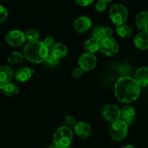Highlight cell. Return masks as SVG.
I'll use <instances>...</instances> for the list:
<instances>
[{
  "label": "cell",
  "instance_id": "4dcf8cb0",
  "mask_svg": "<svg viewBox=\"0 0 148 148\" xmlns=\"http://www.w3.org/2000/svg\"><path fill=\"white\" fill-rule=\"evenodd\" d=\"M43 43L45 44V46L48 48V49H50L54 45H55V39L51 36L46 37L43 41Z\"/></svg>",
  "mask_w": 148,
  "mask_h": 148
},
{
  "label": "cell",
  "instance_id": "30bf717a",
  "mask_svg": "<svg viewBox=\"0 0 148 148\" xmlns=\"http://www.w3.org/2000/svg\"><path fill=\"white\" fill-rule=\"evenodd\" d=\"M15 76L14 71L8 65L0 66V89L10 83Z\"/></svg>",
  "mask_w": 148,
  "mask_h": 148
},
{
  "label": "cell",
  "instance_id": "8992f818",
  "mask_svg": "<svg viewBox=\"0 0 148 148\" xmlns=\"http://www.w3.org/2000/svg\"><path fill=\"white\" fill-rule=\"evenodd\" d=\"M119 49V44L112 37L104 38L99 42V50L106 56H114L118 53Z\"/></svg>",
  "mask_w": 148,
  "mask_h": 148
},
{
  "label": "cell",
  "instance_id": "f546056e",
  "mask_svg": "<svg viewBox=\"0 0 148 148\" xmlns=\"http://www.w3.org/2000/svg\"><path fill=\"white\" fill-rule=\"evenodd\" d=\"M84 71L81 68L78 67V68H74L72 71V76L75 79H79L81 76L83 75Z\"/></svg>",
  "mask_w": 148,
  "mask_h": 148
},
{
  "label": "cell",
  "instance_id": "f1b7e54d",
  "mask_svg": "<svg viewBox=\"0 0 148 148\" xmlns=\"http://www.w3.org/2000/svg\"><path fill=\"white\" fill-rule=\"evenodd\" d=\"M106 8L107 3L103 1H101V0H99L95 5V9L98 12H104L106 10Z\"/></svg>",
  "mask_w": 148,
  "mask_h": 148
},
{
  "label": "cell",
  "instance_id": "d590c367",
  "mask_svg": "<svg viewBox=\"0 0 148 148\" xmlns=\"http://www.w3.org/2000/svg\"><path fill=\"white\" fill-rule=\"evenodd\" d=\"M65 148H71V147H65Z\"/></svg>",
  "mask_w": 148,
  "mask_h": 148
},
{
  "label": "cell",
  "instance_id": "d6986e66",
  "mask_svg": "<svg viewBox=\"0 0 148 148\" xmlns=\"http://www.w3.org/2000/svg\"><path fill=\"white\" fill-rule=\"evenodd\" d=\"M84 48L88 53L94 54L99 49V42L94 38H91L85 41Z\"/></svg>",
  "mask_w": 148,
  "mask_h": 148
},
{
  "label": "cell",
  "instance_id": "d4e9b609",
  "mask_svg": "<svg viewBox=\"0 0 148 148\" xmlns=\"http://www.w3.org/2000/svg\"><path fill=\"white\" fill-rule=\"evenodd\" d=\"M92 38L97 39L99 42H100L102 39L105 38V28H102V27H97V28H95L93 30V32H92Z\"/></svg>",
  "mask_w": 148,
  "mask_h": 148
},
{
  "label": "cell",
  "instance_id": "7402d4cb",
  "mask_svg": "<svg viewBox=\"0 0 148 148\" xmlns=\"http://www.w3.org/2000/svg\"><path fill=\"white\" fill-rule=\"evenodd\" d=\"M8 61L11 64H19L24 62V56L20 52H13L8 57Z\"/></svg>",
  "mask_w": 148,
  "mask_h": 148
},
{
  "label": "cell",
  "instance_id": "ac0fdd59",
  "mask_svg": "<svg viewBox=\"0 0 148 148\" xmlns=\"http://www.w3.org/2000/svg\"><path fill=\"white\" fill-rule=\"evenodd\" d=\"M134 43L138 49L142 50L148 49V33L142 31L136 34L134 39Z\"/></svg>",
  "mask_w": 148,
  "mask_h": 148
},
{
  "label": "cell",
  "instance_id": "603a6c76",
  "mask_svg": "<svg viewBox=\"0 0 148 148\" xmlns=\"http://www.w3.org/2000/svg\"><path fill=\"white\" fill-rule=\"evenodd\" d=\"M25 39L28 41V42H35V41H38V39L40 37V33L38 30L34 29L31 28L28 31H26L25 34Z\"/></svg>",
  "mask_w": 148,
  "mask_h": 148
},
{
  "label": "cell",
  "instance_id": "9c48e42d",
  "mask_svg": "<svg viewBox=\"0 0 148 148\" xmlns=\"http://www.w3.org/2000/svg\"><path fill=\"white\" fill-rule=\"evenodd\" d=\"M97 58L91 53L83 54L79 60V68H82L84 71H92L97 65Z\"/></svg>",
  "mask_w": 148,
  "mask_h": 148
},
{
  "label": "cell",
  "instance_id": "836d02e7",
  "mask_svg": "<svg viewBox=\"0 0 148 148\" xmlns=\"http://www.w3.org/2000/svg\"><path fill=\"white\" fill-rule=\"evenodd\" d=\"M48 148H60V147H59L57 146V145H55V144H54V145H50V146L48 147Z\"/></svg>",
  "mask_w": 148,
  "mask_h": 148
},
{
  "label": "cell",
  "instance_id": "8fae6325",
  "mask_svg": "<svg viewBox=\"0 0 148 148\" xmlns=\"http://www.w3.org/2000/svg\"><path fill=\"white\" fill-rule=\"evenodd\" d=\"M134 108L132 105H125L121 109V120L124 121L128 126L132 125L135 118Z\"/></svg>",
  "mask_w": 148,
  "mask_h": 148
},
{
  "label": "cell",
  "instance_id": "cb8c5ba5",
  "mask_svg": "<svg viewBox=\"0 0 148 148\" xmlns=\"http://www.w3.org/2000/svg\"><path fill=\"white\" fill-rule=\"evenodd\" d=\"M119 73L121 74L122 76H129L132 72V68L127 62H123L121 65H119L118 68Z\"/></svg>",
  "mask_w": 148,
  "mask_h": 148
},
{
  "label": "cell",
  "instance_id": "e0dca14e",
  "mask_svg": "<svg viewBox=\"0 0 148 148\" xmlns=\"http://www.w3.org/2000/svg\"><path fill=\"white\" fill-rule=\"evenodd\" d=\"M136 27L140 31L148 33V12L142 11L139 12L135 20Z\"/></svg>",
  "mask_w": 148,
  "mask_h": 148
},
{
  "label": "cell",
  "instance_id": "8d00e7d4",
  "mask_svg": "<svg viewBox=\"0 0 148 148\" xmlns=\"http://www.w3.org/2000/svg\"><path fill=\"white\" fill-rule=\"evenodd\" d=\"M0 2H1V0H0Z\"/></svg>",
  "mask_w": 148,
  "mask_h": 148
},
{
  "label": "cell",
  "instance_id": "e575fe53",
  "mask_svg": "<svg viewBox=\"0 0 148 148\" xmlns=\"http://www.w3.org/2000/svg\"><path fill=\"white\" fill-rule=\"evenodd\" d=\"M101 1H103V2H106V3H108V2H112L113 0H101Z\"/></svg>",
  "mask_w": 148,
  "mask_h": 148
},
{
  "label": "cell",
  "instance_id": "3957f363",
  "mask_svg": "<svg viewBox=\"0 0 148 148\" xmlns=\"http://www.w3.org/2000/svg\"><path fill=\"white\" fill-rule=\"evenodd\" d=\"M73 138V133L71 128L61 126L54 134V144L60 148H65L70 146Z\"/></svg>",
  "mask_w": 148,
  "mask_h": 148
},
{
  "label": "cell",
  "instance_id": "52a82bcc",
  "mask_svg": "<svg viewBox=\"0 0 148 148\" xmlns=\"http://www.w3.org/2000/svg\"><path fill=\"white\" fill-rule=\"evenodd\" d=\"M7 43L12 47H20L25 43V35L23 31L20 30L10 31L5 37Z\"/></svg>",
  "mask_w": 148,
  "mask_h": 148
},
{
  "label": "cell",
  "instance_id": "5b68a950",
  "mask_svg": "<svg viewBox=\"0 0 148 148\" xmlns=\"http://www.w3.org/2000/svg\"><path fill=\"white\" fill-rule=\"evenodd\" d=\"M128 10L126 7L121 4H116L111 7L110 10V18L116 25H121L125 23L128 18Z\"/></svg>",
  "mask_w": 148,
  "mask_h": 148
},
{
  "label": "cell",
  "instance_id": "277c9868",
  "mask_svg": "<svg viewBox=\"0 0 148 148\" xmlns=\"http://www.w3.org/2000/svg\"><path fill=\"white\" fill-rule=\"evenodd\" d=\"M129 126L121 119L112 122L109 128V134L115 141L120 142L124 139L128 134Z\"/></svg>",
  "mask_w": 148,
  "mask_h": 148
},
{
  "label": "cell",
  "instance_id": "9a60e30c",
  "mask_svg": "<svg viewBox=\"0 0 148 148\" xmlns=\"http://www.w3.org/2000/svg\"><path fill=\"white\" fill-rule=\"evenodd\" d=\"M34 73V70L31 69L28 67H22V68H18L15 73V77L18 82H28L31 79Z\"/></svg>",
  "mask_w": 148,
  "mask_h": 148
},
{
  "label": "cell",
  "instance_id": "4fadbf2b",
  "mask_svg": "<svg viewBox=\"0 0 148 148\" xmlns=\"http://www.w3.org/2000/svg\"><path fill=\"white\" fill-rule=\"evenodd\" d=\"M92 25V21L88 17L83 16L77 18L73 23L74 30L78 33L87 31Z\"/></svg>",
  "mask_w": 148,
  "mask_h": 148
},
{
  "label": "cell",
  "instance_id": "4316f807",
  "mask_svg": "<svg viewBox=\"0 0 148 148\" xmlns=\"http://www.w3.org/2000/svg\"><path fill=\"white\" fill-rule=\"evenodd\" d=\"M59 59L56 58L55 56H53V55H51V54L49 53L48 54L46 60H45L47 63L48 65H51V66H55V65H58V62H59Z\"/></svg>",
  "mask_w": 148,
  "mask_h": 148
},
{
  "label": "cell",
  "instance_id": "ffe728a7",
  "mask_svg": "<svg viewBox=\"0 0 148 148\" xmlns=\"http://www.w3.org/2000/svg\"><path fill=\"white\" fill-rule=\"evenodd\" d=\"M2 89L5 95L10 97L15 96L19 92V88H18V85H16L14 83H12V82L7 84L5 86H4L2 88Z\"/></svg>",
  "mask_w": 148,
  "mask_h": 148
},
{
  "label": "cell",
  "instance_id": "5bb4252c",
  "mask_svg": "<svg viewBox=\"0 0 148 148\" xmlns=\"http://www.w3.org/2000/svg\"><path fill=\"white\" fill-rule=\"evenodd\" d=\"M134 79L141 86H148V67L139 68L135 73Z\"/></svg>",
  "mask_w": 148,
  "mask_h": 148
},
{
  "label": "cell",
  "instance_id": "44dd1931",
  "mask_svg": "<svg viewBox=\"0 0 148 148\" xmlns=\"http://www.w3.org/2000/svg\"><path fill=\"white\" fill-rule=\"evenodd\" d=\"M116 33L118 36L122 39H129L132 35V29L129 25L123 24L117 27Z\"/></svg>",
  "mask_w": 148,
  "mask_h": 148
},
{
  "label": "cell",
  "instance_id": "7a4b0ae2",
  "mask_svg": "<svg viewBox=\"0 0 148 148\" xmlns=\"http://www.w3.org/2000/svg\"><path fill=\"white\" fill-rule=\"evenodd\" d=\"M48 54L49 49L45 46L43 42L39 40L29 42L24 47L25 57L34 63H41L45 61Z\"/></svg>",
  "mask_w": 148,
  "mask_h": 148
},
{
  "label": "cell",
  "instance_id": "ba28073f",
  "mask_svg": "<svg viewBox=\"0 0 148 148\" xmlns=\"http://www.w3.org/2000/svg\"><path fill=\"white\" fill-rule=\"evenodd\" d=\"M101 113L104 119L111 123L119 120L121 118V109L115 105H107L104 106Z\"/></svg>",
  "mask_w": 148,
  "mask_h": 148
},
{
  "label": "cell",
  "instance_id": "2e32d148",
  "mask_svg": "<svg viewBox=\"0 0 148 148\" xmlns=\"http://www.w3.org/2000/svg\"><path fill=\"white\" fill-rule=\"evenodd\" d=\"M49 53L60 60L66 56L68 54V48L63 44L56 43L49 49Z\"/></svg>",
  "mask_w": 148,
  "mask_h": 148
},
{
  "label": "cell",
  "instance_id": "7c38bea8",
  "mask_svg": "<svg viewBox=\"0 0 148 148\" xmlns=\"http://www.w3.org/2000/svg\"><path fill=\"white\" fill-rule=\"evenodd\" d=\"M74 132L78 136L82 139H86L91 136L92 130L89 123L86 122L79 121L77 122L74 127Z\"/></svg>",
  "mask_w": 148,
  "mask_h": 148
},
{
  "label": "cell",
  "instance_id": "d6a6232c",
  "mask_svg": "<svg viewBox=\"0 0 148 148\" xmlns=\"http://www.w3.org/2000/svg\"><path fill=\"white\" fill-rule=\"evenodd\" d=\"M121 148H136L134 146H132V145H126V146H123Z\"/></svg>",
  "mask_w": 148,
  "mask_h": 148
},
{
  "label": "cell",
  "instance_id": "484cf974",
  "mask_svg": "<svg viewBox=\"0 0 148 148\" xmlns=\"http://www.w3.org/2000/svg\"><path fill=\"white\" fill-rule=\"evenodd\" d=\"M64 122H65L66 126L69 128H74L76 124L77 123L76 119L72 116H65V119H64Z\"/></svg>",
  "mask_w": 148,
  "mask_h": 148
},
{
  "label": "cell",
  "instance_id": "83f0119b",
  "mask_svg": "<svg viewBox=\"0 0 148 148\" xmlns=\"http://www.w3.org/2000/svg\"><path fill=\"white\" fill-rule=\"evenodd\" d=\"M8 17V12L6 8L0 5V23L5 22Z\"/></svg>",
  "mask_w": 148,
  "mask_h": 148
},
{
  "label": "cell",
  "instance_id": "6da1fadb",
  "mask_svg": "<svg viewBox=\"0 0 148 148\" xmlns=\"http://www.w3.org/2000/svg\"><path fill=\"white\" fill-rule=\"evenodd\" d=\"M114 92L118 100L123 103H130L139 97L140 86L134 78L121 76L115 85Z\"/></svg>",
  "mask_w": 148,
  "mask_h": 148
},
{
  "label": "cell",
  "instance_id": "1f68e13d",
  "mask_svg": "<svg viewBox=\"0 0 148 148\" xmlns=\"http://www.w3.org/2000/svg\"><path fill=\"white\" fill-rule=\"evenodd\" d=\"M95 0H75L76 3L78 5L82 7H86L89 6V5L92 3Z\"/></svg>",
  "mask_w": 148,
  "mask_h": 148
}]
</instances>
